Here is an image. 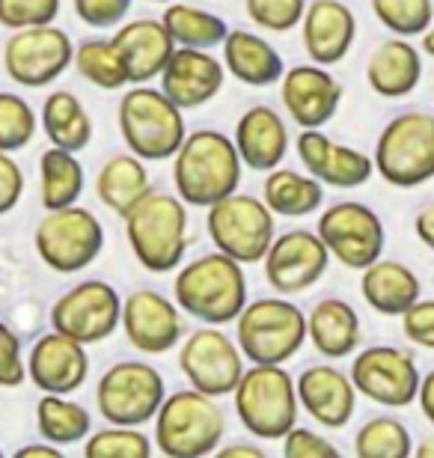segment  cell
I'll return each instance as SVG.
<instances>
[{
    "label": "cell",
    "instance_id": "7402d4cb",
    "mask_svg": "<svg viewBox=\"0 0 434 458\" xmlns=\"http://www.w3.org/2000/svg\"><path fill=\"white\" fill-rule=\"evenodd\" d=\"M161 93L182 107L193 111L208 102H215L217 93L224 89L226 69L224 60L202 48H175L170 54L167 66L161 72Z\"/></svg>",
    "mask_w": 434,
    "mask_h": 458
},
{
    "label": "cell",
    "instance_id": "7a4b0ae2",
    "mask_svg": "<svg viewBox=\"0 0 434 458\" xmlns=\"http://www.w3.org/2000/svg\"><path fill=\"white\" fill-rule=\"evenodd\" d=\"M173 301L184 316L200 325H233L247 304L244 265L226 253H202L179 265L173 283Z\"/></svg>",
    "mask_w": 434,
    "mask_h": 458
},
{
    "label": "cell",
    "instance_id": "836d02e7",
    "mask_svg": "<svg viewBox=\"0 0 434 458\" xmlns=\"http://www.w3.org/2000/svg\"><path fill=\"white\" fill-rule=\"evenodd\" d=\"M84 164H81L78 152L69 149H51L42 152L39 158V199L45 206V212L51 208H63L78 203L81 194H84Z\"/></svg>",
    "mask_w": 434,
    "mask_h": 458
},
{
    "label": "cell",
    "instance_id": "74e56055",
    "mask_svg": "<svg viewBox=\"0 0 434 458\" xmlns=\"http://www.w3.org/2000/svg\"><path fill=\"white\" fill-rule=\"evenodd\" d=\"M354 453L357 458H408L413 453V441L399 417L381 414L357 428Z\"/></svg>",
    "mask_w": 434,
    "mask_h": 458
},
{
    "label": "cell",
    "instance_id": "ba28073f",
    "mask_svg": "<svg viewBox=\"0 0 434 458\" xmlns=\"http://www.w3.org/2000/svg\"><path fill=\"white\" fill-rule=\"evenodd\" d=\"M375 173L393 188H420L434 179V114L402 111L381 128L372 152Z\"/></svg>",
    "mask_w": 434,
    "mask_h": 458
},
{
    "label": "cell",
    "instance_id": "277c9868",
    "mask_svg": "<svg viewBox=\"0 0 434 458\" xmlns=\"http://www.w3.org/2000/svg\"><path fill=\"white\" fill-rule=\"evenodd\" d=\"M226 435V414L215 396L200 390L167 393L155 414L152 446L167 458H202L217 453Z\"/></svg>",
    "mask_w": 434,
    "mask_h": 458
},
{
    "label": "cell",
    "instance_id": "9c48e42d",
    "mask_svg": "<svg viewBox=\"0 0 434 458\" xmlns=\"http://www.w3.org/2000/svg\"><path fill=\"white\" fill-rule=\"evenodd\" d=\"M33 247L51 271L78 274L105 250V226L78 203L51 208L33 229Z\"/></svg>",
    "mask_w": 434,
    "mask_h": 458
},
{
    "label": "cell",
    "instance_id": "bcb514c9",
    "mask_svg": "<svg viewBox=\"0 0 434 458\" xmlns=\"http://www.w3.org/2000/svg\"><path fill=\"white\" fill-rule=\"evenodd\" d=\"M399 318H402V334L413 345L434 352V298H417Z\"/></svg>",
    "mask_w": 434,
    "mask_h": 458
},
{
    "label": "cell",
    "instance_id": "52a82bcc",
    "mask_svg": "<svg viewBox=\"0 0 434 458\" xmlns=\"http://www.w3.org/2000/svg\"><path fill=\"white\" fill-rule=\"evenodd\" d=\"M233 325L251 363H289L307 343V313L285 295L247 301Z\"/></svg>",
    "mask_w": 434,
    "mask_h": 458
},
{
    "label": "cell",
    "instance_id": "7dc6e473",
    "mask_svg": "<svg viewBox=\"0 0 434 458\" xmlns=\"http://www.w3.org/2000/svg\"><path fill=\"white\" fill-rule=\"evenodd\" d=\"M283 455L285 458H330L339 455V446L330 444L325 435H316L312 428H303L294 423L283 435Z\"/></svg>",
    "mask_w": 434,
    "mask_h": 458
},
{
    "label": "cell",
    "instance_id": "7bdbcfd3",
    "mask_svg": "<svg viewBox=\"0 0 434 458\" xmlns=\"http://www.w3.org/2000/svg\"><path fill=\"white\" fill-rule=\"evenodd\" d=\"M57 15L60 0H0V27H6V30L54 24Z\"/></svg>",
    "mask_w": 434,
    "mask_h": 458
},
{
    "label": "cell",
    "instance_id": "816d5d0a",
    "mask_svg": "<svg viewBox=\"0 0 434 458\" xmlns=\"http://www.w3.org/2000/svg\"><path fill=\"white\" fill-rule=\"evenodd\" d=\"M60 446L51 444V441H42V444H27V446H18L15 458H60Z\"/></svg>",
    "mask_w": 434,
    "mask_h": 458
},
{
    "label": "cell",
    "instance_id": "f5cc1de1",
    "mask_svg": "<svg viewBox=\"0 0 434 458\" xmlns=\"http://www.w3.org/2000/svg\"><path fill=\"white\" fill-rule=\"evenodd\" d=\"M217 455L220 458H265V450L262 446H256V444H229V446H224L220 444L217 446Z\"/></svg>",
    "mask_w": 434,
    "mask_h": 458
},
{
    "label": "cell",
    "instance_id": "e0dca14e",
    "mask_svg": "<svg viewBox=\"0 0 434 458\" xmlns=\"http://www.w3.org/2000/svg\"><path fill=\"white\" fill-rule=\"evenodd\" d=\"M328 265L330 253L312 229H289L283 235H274L271 247L262 256L268 286L285 298L310 292L328 274Z\"/></svg>",
    "mask_w": 434,
    "mask_h": 458
},
{
    "label": "cell",
    "instance_id": "f35d334b",
    "mask_svg": "<svg viewBox=\"0 0 434 458\" xmlns=\"http://www.w3.org/2000/svg\"><path fill=\"white\" fill-rule=\"evenodd\" d=\"M87 458H149L152 437L140 432V426L107 423L98 432H89L84 441Z\"/></svg>",
    "mask_w": 434,
    "mask_h": 458
},
{
    "label": "cell",
    "instance_id": "9f6ffc18",
    "mask_svg": "<svg viewBox=\"0 0 434 458\" xmlns=\"http://www.w3.org/2000/svg\"><path fill=\"white\" fill-rule=\"evenodd\" d=\"M152 4H170V0H152Z\"/></svg>",
    "mask_w": 434,
    "mask_h": 458
},
{
    "label": "cell",
    "instance_id": "2e32d148",
    "mask_svg": "<svg viewBox=\"0 0 434 458\" xmlns=\"http://www.w3.org/2000/svg\"><path fill=\"white\" fill-rule=\"evenodd\" d=\"M119 316L123 298L107 280H81L54 301L51 327L84 345H96L116 334Z\"/></svg>",
    "mask_w": 434,
    "mask_h": 458
},
{
    "label": "cell",
    "instance_id": "7c38bea8",
    "mask_svg": "<svg viewBox=\"0 0 434 458\" xmlns=\"http://www.w3.org/2000/svg\"><path fill=\"white\" fill-rule=\"evenodd\" d=\"M179 369L193 390L220 399L233 396L247 366L235 336L220 325H202L179 343Z\"/></svg>",
    "mask_w": 434,
    "mask_h": 458
},
{
    "label": "cell",
    "instance_id": "8992f818",
    "mask_svg": "<svg viewBox=\"0 0 434 458\" xmlns=\"http://www.w3.org/2000/svg\"><path fill=\"white\" fill-rule=\"evenodd\" d=\"M116 123L128 152L146 164L170 161L188 134L182 107L170 102L161 89L146 84H132V89L119 98Z\"/></svg>",
    "mask_w": 434,
    "mask_h": 458
},
{
    "label": "cell",
    "instance_id": "9a60e30c",
    "mask_svg": "<svg viewBox=\"0 0 434 458\" xmlns=\"http://www.w3.org/2000/svg\"><path fill=\"white\" fill-rule=\"evenodd\" d=\"M357 396L381 408H408L417 402L420 369L411 352L396 345H366L354 354L348 372Z\"/></svg>",
    "mask_w": 434,
    "mask_h": 458
},
{
    "label": "cell",
    "instance_id": "ee69618b",
    "mask_svg": "<svg viewBox=\"0 0 434 458\" xmlns=\"http://www.w3.org/2000/svg\"><path fill=\"white\" fill-rule=\"evenodd\" d=\"M27 381V357L21 340L6 322H0V387L15 390Z\"/></svg>",
    "mask_w": 434,
    "mask_h": 458
},
{
    "label": "cell",
    "instance_id": "5b68a950",
    "mask_svg": "<svg viewBox=\"0 0 434 458\" xmlns=\"http://www.w3.org/2000/svg\"><path fill=\"white\" fill-rule=\"evenodd\" d=\"M233 408L253 437L283 441V435L298 423L301 414L292 372L283 363L247 366L233 390Z\"/></svg>",
    "mask_w": 434,
    "mask_h": 458
},
{
    "label": "cell",
    "instance_id": "5bb4252c",
    "mask_svg": "<svg viewBox=\"0 0 434 458\" xmlns=\"http://www.w3.org/2000/svg\"><path fill=\"white\" fill-rule=\"evenodd\" d=\"M75 42L66 30L54 24L13 30L4 45V72L9 81L27 89H42L54 84L72 66Z\"/></svg>",
    "mask_w": 434,
    "mask_h": 458
},
{
    "label": "cell",
    "instance_id": "60d3db41",
    "mask_svg": "<svg viewBox=\"0 0 434 458\" xmlns=\"http://www.w3.org/2000/svg\"><path fill=\"white\" fill-rule=\"evenodd\" d=\"M36 128H39V116H36L30 102L18 93L0 89V149L18 152L30 146Z\"/></svg>",
    "mask_w": 434,
    "mask_h": 458
},
{
    "label": "cell",
    "instance_id": "681fc988",
    "mask_svg": "<svg viewBox=\"0 0 434 458\" xmlns=\"http://www.w3.org/2000/svg\"><path fill=\"white\" fill-rule=\"evenodd\" d=\"M413 233H417V238L429 250H434V203L422 206L417 212V217H413Z\"/></svg>",
    "mask_w": 434,
    "mask_h": 458
},
{
    "label": "cell",
    "instance_id": "83f0119b",
    "mask_svg": "<svg viewBox=\"0 0 434 458\" xmlns=\"http://www.w3.org/2000/svg\"><path fill=\"white\" fill-rule=\"evenodd\" d=\"M363 327L345 298H321L307 313V343L328 360H343L360 348Z\"/></svg>",
    "mask_w": 434,
    "mask_h": 458
},
{
    "label": "cell",
    "instance_id": "f1b7e54d",
    "mask_svg": "<svg viewBox=\"0 0 434 458\" xmlns=\"http://www.w3.org/2000/svg\"><path fill=\"white\" fill-rule=\"evenodd\" d=\"M220 45H224V69L229 78L260 89L280 84L285 63L265 36L253 30H229Z\"/></svg>",
    "mask_w": 434,
    "mask_h": 458
},
{
    "label": "cell",
    "instance_id": "ffe728a7",
    "mask_svg": "<svg viewBox=\"0 0 434 458\" xmlns=\"http://www.w3.org/2000/svg\"><path fill=\"white\" fill-rule=\"evenodd\" d=\"M343 96L345 87L319 63L292 66L280 78V102L292 123L301 128H325L336 116Z\"/></svg>",
    "mask_w": 434,
    "mask_h": 458
},
{
    "label": "cell",
    "instance_id": "4316f807",
    "mask_svg": "<svg viewBox=\"0 0 434 458\" xmlns=\"http://www.w3.org/2000/svg\"><path fill=\"white\" fill-rule=\"evenodd\" d=\"M422 81V51L411 39L393 36L366 60V84L381 98H404Z\"/></svg>",
    "mask_w": 434,
    "mask_h": 458
},
{
    "label": "cell",
    "instance_id": "ab89813d",
    "mask_svg": "<svg viewBox=\"0 0 434 458\" xmlns=\"http://www.w3.org/2000/svg\"><path fill=\"white\" fill-rule=\"evenodd\" d=\"M369 4L378 21L402 39L422 36L434 21V0H369Z\"/></svg>",
    "mask_w": 434,
    "mask_h": 458
},
{
    "label": "cell",
    "instance_id": "b9f144b4",
    "mask_svg": "<svg viewBox=\"0 0 434 458\" xmlns=\"http://www.w3.org/2000/svg\"><path fill=\"white\" fill-rule=\"evenodd\" d=\"M247 18L271 33H289L301 24L307 0H244Z\"/></svg>",
    "mask_w": 434,
    "mask_h": 458
},
{
    "label": "cell",
    "instance_id": "8d00e7d4",
    "mask_svg": "<svg viewBox=\"0 0 434 458\" xmlns=\"http://www.w3.org/2000/svg\"><path fill=\"white\" fill-rule=\"evenodd\" d=\"M72 66L78 69V75L89 81L98 89H125L128 87V72L123 63V54L114 45V39H84L75 45V57Z\"/></svg>",
    "mask_w": 434,
    "mask_h": 458
},
{
    "label": "cell",
    "instance_id": "6da1fadb",
    "mask_svg": "<svg viewBox=\"0 0 434 458\" xmlns=\"http://www.w3.org/2000/svg\"><path fill=\"white\" fill-rule=\"evenodd\" d=\"M244 164L238 158L233 137L217 128H200L184 134L173 155V185L184 206L208 208L217 199L235 194L242 185Z\"/></svg>",
    "mask_w": 434,
    "mask_h": 458
},
{
    "label": "cell",
    "instance_id": "d4e9b609",
    "mask_svg": "<svg viewBox=\"0 0 434 458\" xmlns=\"http://www.w3.org/2000/svg\"><path fill=\"white\" fill-rule=\"evenodd\" d=\"M233 143L247 170L268 173L283 164L292 137L285 119L271 105H253L238 116Z\"/></svg>",
    "mask_w": 434,
    "mask_h": 458
},
{
    "label": "cell",
    "instance_id": "db71d44e",
    "mask_svg": "<svg viewBox=\"0 0 434 458\" xmlns=\"http://www.w3.org/2000/svg\"><path fill=\"white\" fill-rule=\"evenodd\" d=\"M413 453H417L420 458H434V435L422 437V441L413 446Z\"/></svg>",
    "mask_w": 434,
    "mask_h": 458
},
{
    "label": "cell",
    "instance_id": "d590c367",
    "mask_svg": "<svg viewBox=\"0 0 434 458\" xmlns=\"http://www.w3.org/2000/svg\"><path fill=\"white\" fill-rule=\"evenodd\" d=\"M161 24L167 27L175 48L211 51V48H217L229 33V24L220 15L208 13V9L191 6V4H175V0H170V6L164 9Z\"/></svg>",
    "mask_w": 434,
    "mask_h": 458
},
{
    "label": "cell",
    "instance_id": "d6986e66",
    "mask_svg": "<svg viewBox=\"0 0 434 458\" xmlns=\"http://www.w3.org/2000/svg\"><path fill=\"white\" fill-rule=\"evenodd\" d=\"M294 152L301 158L303 173L319 179L321 185L351 191L366 185L375 176L372 155L354 149V146L336 143L321 128H301L298 140H294Z\"/></svg>",
    "mask_w": 434,
    "mask_h": 458
},
{
    "label": "cell",
    "instance_id": "4dcf8cb0",
    "mask_svg": "<svg viewBox=\"0 0 434 458\" xmlns=\"http://www.w3.org/2000/svg\"><path fill=\"white\" fill-rule=\"evenodd\" d=\"M152 191V176L146 170V161L134 152H119L101 164L96 173V197L101 206L123 217L128 208L137 206Z\"/></svg>",
    "mask_w": 434,
    "mask_h": 458
},
{
    "label": "cell",
    "instance_id": "8fae6325",
    "mask_svg": "<svg viewBox=\"0 0 434 458\" xmlns=\"http://www.w3.org/2000/svg\"><path fill=\"white\" fill-rule=\"evenodd\" d=\"M167 396L164 375L152 363L119 360L96 384V408L105 423L116 426H146L158 414Z\"/></svg>",
    "mask_w": 434,
    "mask_h": 458
},
{
    "label": "cell",
    "instance_id": "d6a6232c",
    "mask_svg": "<svg viewBox=\"0 0 434 458\" xmlns=\"http://www.w3.org/2000/svg\"><path fill=\"white\" fill-rule=\"evenodd\" d=\"M39 125L51 146L69 152H84L92 140V119L81 98L69 89H54L48 93L39 114Z\"/></svg>",
    "mask_w": 434,
    "mask_h": 458
},
{
    "label": "cell",
    "instance_id": "f907efd6",
    "mask_svg": "<svg viewBox=\"0 0 434 458\" xmlns=\"http://www.w3.org/2000/svg\"><path fill=\"white\" fill-rule=\"evenodd\" d=\"M417 405L422 411V417L429 420V423L434 426V369L426 372L420 378V390H417Z\"/></svg>",
    "mask_w": 434,
    "mask_h": 458
},
{
    "label": "cell",
    "instance_id": "6f0895ef",
    "mask_svg": "<svg viewBox=\"0 0 434 458\" xmlns=\"http://www.w3.org/2000/svg\"><path fill=\"white\" fill-rule=\"evenodd\" d=\"M0 458H4V446H0Z\"/></svg>",
    "mask_w": 434,
    "mask_h": 458
},
{
    "label": "cell",
    "instance_id": "f6af8a7d",
    "mask_svg": "<svg viewBox=\"0 0 434 458\" xmlns=\"http://www.w3.org/2000/svg\"><path fill=\"white\" fill-rule=\"evenodd\" d=\"M75 4V15L92 30H110L119 27L132 13L134 0H72Z\"/></svg>",
    "mask_w": 434,
    "mask_h": 458
},
{
    "label": "cell",
    "instance_id": "e575fe53",
    "mask_svg": "<svg viewBox=\"0 0 434 458\" xmlns=\"http://www.w3.org/2000/svg\"><path fill=\"white\" fill-rule=\"evenodd\" d=\"M36 428H39L42 441L63 446L87 441L92 432V417L81 402L60 396V393H42L36 402Z\"/></svg>",
    "mask_w": 434,
    "mask_h": 458
},
{
    "label": "cell",
    "instance_id": "cb8c5ba5",
    "mask_svg": "<svg viewBox=\"0 0 434 458\" xmlns=\"http://www.w3.org/2000/svg\"><path fill=\"white\" fill-rule=\"evenodd\" d=\"M298 27L310 63L328 69L343 63L357 39V18L343 0H310Z\"/></svg>",
    "mask_w": 434,
    "mask_h": 458
},
{
    "label": "cell",
    "instance_id": "c3c4849f",
    "mask_svg": "<svg viewBox=\"0 0 434 458\" xmlns=\"http://www.w3.org/2000/svg\"><path fill=\"white\" fill-rule=\"evenodd\" d=\"M24 194V173L13 158V152L0 149V215H9L21 203Z\"/></svg>",
    "mask_w": 434,
    "mask_h": 458
},
{
    "label": "cell",
    "instance_id": "f546056e",
    "mask_svg": "<svg viewBox=\"0 0 434 458\" xmlns=\"http://www.w3.org/2000/svg\"><path fill=\"white\" fill-rule=\"evenodd\" d=\"M360 295L378 316H402L422 295L420 277L399 259L378 256L360 271Z\"/></svg>",
    "mask_w": 434,
    "mask_h": 458
},
{
    "label": "cell",
    "instance_id": "1f68e13d",
    "mask_svg": "<svg viewBox=\"0 0 434 458\" xmlns=\"http://www.w3.org/2000/svg\"><path fill=\"white\" fill-rule=\"evenodd\" d=\"M262 203L271 208L274 217H310L325 203V185L310 173L274 167L262 182Z\"/></svg>",
    "mask_w": 434,
    "mask_h": 458
},
{
    "label": "cell",
    "instance_id": "3957f363",
    "mask_svg": "<svg viewBox=\"0 0 434 458\" xmlns=\"http://www.w3.org/2000/svg\"><path fill=\"white\" fill-rule=\"evenodd\" d=\"M134 259L149 274L175 271L188 253V206L175 194L149 191L123 215Z\"/></svg>",
    "mask_w": 434,
    "mask_h": 458
},
{
    "label": "cell",
    "instance_id": "30bf717a",
    "mask_svg": "<svg viewBox=\"0 0 434 458\" xmlns=\"http://www.w3.org/2000/svg\"><path fill=\"white\" fill-rule=\"evenodd\" d=\"M206 233L215 250L233 256L242 265L262 262L265 250L277 235L274 212L262 203V197L229 194L206 208Z\"/></svg>",
    "mask_w": 434,
    "mask_h": 458
},
{
    "label": "cell",
    "instance_id": "603a6c76",
    "mask_svg": "<svg viewBox=\"0 0 434 458\" xmlns=\"http://www.w3.org/2000/svg\"><path fill=\"white\" fill-rule=\"evenodd\" d=\"M301 411L325 428H345L357 411V390L334 363H312L294 378Z\"/></svg>",
    "mask_w": 434,
    "mask_h": 458
},
{
    "label": "cell",
    "instance_id": "ac0fdd59",
    "mask_svg": "<svg viewBox=\"0 0 434 458\" xmlns=\"http://www.w3.org/2000/svg\"><path fill=\"white\" fill-rule=\"evenodd\" d=\"M182 310L173 298L155 289H134L123 298L119 327L125 340L143 354H167L184 336Z\"/></svg>",
    "mask_w": 434,
    "mask_h": 458
},
{
    "label": "cell",
    "instance_id": "11a10c76",
    "mask_svg": "<svg viewBox=\"0 0 434 458\" xmlns=\"http://www.w3.org/2000/svg\"><path fill=\"white\" fill-rule=\"evenodd\" d=\"M422 39V54H429V57H434V21L429 24V30L420 36Z\"/></svg>",
    "mask_w": 434,
    "mask_h": 458
},
{
    "label": "cell",
    "instance_id": "484cf974",
    "mask_svg": "<svg viewBox=\"0 0 434 458\" xmlns=\"http://www.w3.org/2000/svg\"><path fill=\"white\" fill-rule=\"evenodd\" d=\"M110 39H114L119 54H123L128 84H149L152 78L161 75L170 54L175 51V42L170 39L161 18H134V21H123Z\"/></svg>",
    "mask_w": 434,
    "mask_h": 458
},
{
    "label": "cell",
    "instance_id": "44dd1931",
    "mask_svg": "<svg viewBox=\"0 0 434 458\" xmlns=\"http://www.w3.org/2000/svg\"><path fill=\"white\" fill-rule=\"evenodd\" d=\"M87 375H89L87 345L54 331V327L48 334H42L33 343L30 354H27V378L42 393L72 396L75 390L84 387Z\"/></svg>",
    "mask_w": 434,
    "mask_h": 458
},
{
    "label": "cell",
    "instance_id": "4fadbf2b",
    "mask_svg": "<svg viewBox=\"0 0 434 458\" xmlns=\"http://www.w3.org/2000/svg\"><path fill=\"white\" fill-rule=\"evenodd\" d=\"M319 238L325 242L330 259L351 271H363L378 256H384L387 229L375 208L357 199H339L319 215Z\"/></svg>",
    "mask_w": 434,
    "mask_h": 458
}]
</instances>
